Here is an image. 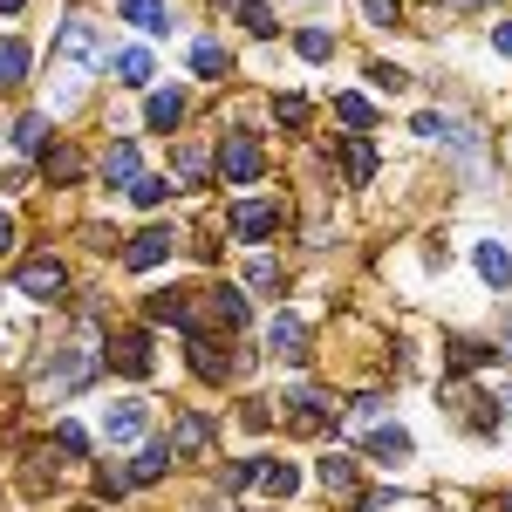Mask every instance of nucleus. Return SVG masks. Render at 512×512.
<instances>
[{
    "label": "nucleus",
    "mask_w": 512,
    "mask_h": 512,
    "mask_svg": "<svg viewBox=\"0 0 512 512\" xmlns=\"http://www.w3.org/2000/svg\"><path fill=\"white\" fill-rule=\"evenodd\" d=\"M14 144H21V151H41V144H48V123H41V117H21V123H14Z\"/></svg>",
    "instance_id": "nucleus-31"
},
{
    "label": "nucleus",
    "mask_w": 512,
    "mask_h": 512,
    "mask_svg": "<svg viewBox=\"0 0 512 512\" xmlns=\"http://www.w3.org/2000/svg\"><path fill=\"white\" fill-rule=\"evenodd\" d=\"M478 274H485V287H512V253L499 246V239L478 246Z\"/></svg>",
    "instance_id": "nucleus-15"
},
{
    "label": "nucleus",
    "mask_w": 512,
    "mask_h": 512,
    "mask_svg": "<svg viewBox=\"0 0 512 512\" xmlns=\"http://www.w3.org/2000/svg\"><path fill=\"white\" fill-rule=\"evenodd\" d=\"M506 512H512V506H506Z\"/></svg>",
    "instance_id": "nucleus-45"
},
{
    "label": "nucleus",
    "mask_w": 512,
    "mask_h": 512,
    "mask_svg": "<svg viewBox=\"0 0 512 512\" xmlns=\"http://www.w3.org/2000/svg\"><path fill=\"white\" fill-rule=\"evenodd\" d=\"M123 21L144 28V35H171V7L164 0H123Z\"/></svg>",
    "instance_id": "nucleus-12"
},
{
    "label": "nucleus",
    "mask_w": 512,
    "mask_h": 512,
    "mask_svg": "<svg viewBox=\"0 0 512 512\" xmlns=\"http://www.w3.org/2000/svg\"><path fill=\"white\" fill-rule=\"evenodd\" d=\"M171 226H151V233H137L130 239V246H123V267H130V274H151V267H164V260H171Z\"/></svg>",
    "instance_id": "nucleus-5"
},
{
    "label": "nucleus",
    "mask_w": 512,
    "mask_h": 512,
    "mask_svg": "<svg viewBox=\"0 0 512 512\" xmlns=\"http://www.w3.org/2000/svg\"><path fill=\"white\" fill-rule=\"evenodd\" d=\"M178 178H205V158L198 151H178Z\"/></svg>",
    "instance_id": "nucleus-41"
},
{
    "label": "nucleus",
    "mask_w": 512,
    "mask_h": 512,
    "mask_svg": "<svg viewBox=\"0 0 512 512\" xmlns=\"http://www.w3.org/2000/svg\"><path fill=\"white\" fill-rule=\"evenodd\" d=\"M239 21H246L253 35H274V7H260V0H246V7H239Z\"/></svg>",
    "instance_id": "nucleus-33"
},
{
    "label": "nucleus",
    "mask_w": 512,
    "mask_h": 512,
    "mask_svg": "<svg viewBox=\"0 0 512 512\" xmlns=\"http://www.w3.org/2000/svg\"><path fill=\"white\" fill-rule=\"evenodd\" d=\"M485 342H451V369H478V362H485Z\"/></svg>",
    "instance_id": "nucleus-35"
},
{
    "label": "nucleus",
    "mask_w": 512,
    "mask_h": 512,
    "mask_svg": "<svg viewBox=\"0 0 512 512\" xmlns=\"http://www.w3.org/2000/svg\"><path fill=\"white\" fill-rule=\"evenodd\" d=\"M342 164H349V185H369V178H376V144H369V137H349Z\"/></svg>",
    "instance_id": "nucleus-22"
},
{
    "label": "nucleus",
    "mask_w": 512,
    "mask_h": 512,
    "mask_svg": "<svg viewBox=\"0 0 512 512\" xmlns=\"http://www.w3.org/2000/svg\"><path fill=\"white\" fill-rule=\"evenodd\" d=\"M205 301H212V315H219V328H246V294H239V287H212Z\"/></svg>",
    "instance_id": "nucleus-19"
},
{
    "label": "nucleus",
    "mask_w": 512,
    "mask_h": 512,
    "mask_svg": "<svg viewBox=\"0 0 512 512\" xmlns=\"http://www.w3.org/2000/svg\"><path fill=\"white\" fill-rule=\"evenodd\" d=\"M41 171H48L55 185H69V178H82V151H69V144H62V151H48V158H41Z\"/></svg>",
    "instance_id": "nucleus-26"
},
{
    "label": "nucleus",
    "mask_w": 512,
    "mask_h": 512,
    "mask_svg": "<svg viewBox=\"0 0 512 512\" xmlns=\"http://www.w3.org/2000/svg\"><path fill=\"white\" fill-rule=\"evenodd\" d=\"M267 349H274L280 362H308V321H301V315H274V328H267Z\"/></svg>",
    "instance_id": "nucleus-7"
},
{
    "label": "nucleus",
    "mask_w": 512,
    "mask_h": 512,
    "mask_svg": "<svg viewBox=\"0 0 512 512\" xmlns=\"http://www.w3.org/2000/svg\"><path fill=\"white\" fill-rule=\"evenodd\" d=\"M89 376H96V355H89V349H55V355H48V362H41V383H48V390H55V396L82 390Z\"/></svg>",
    "instance_id": "nucleus-2"
},
{
    "label": "nucleus",
    "mask_w": 512,
    "mask_h": 512,
    "mask_svg": "<svg viewBox=\"0 0 512 512\" xmlns=\"http://www.w3.org/2000/svg\"><path fill=\"white\" fill-rule=\"evenodd\" d=\"M253 478H260V458H233V465H226V492L253 485Z\"/></svg>",
    "instance_id": "nucleus-36"
},
{
    "label": "nucleus",
    "mask_w": 512,
    "mask_h": 512,
    "mask_svg": "<svg viewBox=\"0 0 512 512\" xmlns=\"http://www.w3.org/2000/svg\"><path fill=\"white\" fill-rule=\"evenodd\" d=\"M103 431H110V444H130V437L144 431V403H117V410L103 417Z\"/></svg>",
    "instance_id": "nucleus-20"
},
{
    "label": "nucleus",
    "mask_w": 512,
    "mask_h": 512,
    "mask_svg": "<svg viewBox=\"0 0 512 512\" xmlns=\"http://www.w3.org/2000/svg\"><path fill=\"white\" fill-rule=\"evenodd\" d=\"M335 117H342V123H355V130H369V123H376V110H369L362 96H335Z\"/></svg>",
    "instance_id": "nucleus-28"
},
{
    "label": "nucleus",
    "mask_w": 512,
    "mask_h": 512,
    "mask_svg": "<svg viewBox=\"0 0 512 512\" xmlns=\"http://www.w3.org/2000/svg\"><path fill=\"white\" fill-rule=\"evenodd\" d=\"M246 280H253V287H280V267H274V260H253Z\"/></svg>",
    "instance_id": "nucleus-39"
},
{
    "label": "nucleus",
    "mask_w": 512,
    "mask_h": 512,
    "mask_svg": "<svg viewBox=\"0 0 512 512\" xmlns=\"http://www.w3.org/2000/svg\"><path fill=\"white\" fill-rule=\"evenodd\" d=\"M362 451H369V458H383V465H396V458L410 451V437L396 431V424H376V431L362 437Z\"/></svg>",
    "instance_id": "nucleus-18"
},
{
    "label": "nucleus",
    "mask_w": 512,
    "mask_h": 512,
    "mask_svg": "<svg viewBox=\"0 0 512 512\" xmlns=\"http://www.w3.org/2000/svg\"><path fill=\"white\" fill-rule=\"evenodd\" d=\"M315 478H321V492H335V499H342V492H355V465H349V458H321Z\"/></svg>",
    "instance_id": "nucleus-23"
},
{
    "label": "nucleus",
    "mask_w": 512,
    "mask_h": 512,
    "mask_svg": "<svg viewBox=\"0 0 512 512\" xmlns=\"http://www.w3.org/2000/svg\"><path fill=\"white\" fill-rule=\"evenodd\" d=\"M164 192H171V185H164V178H151V171L130 185V198H137V205H164Z\"/></svg>",
    "instance_id": "nucleus-34"
},
{
    "label": "nucleus",
    "mask_w": 512,
    "mask_h": 512,
    "mask_svg": "<svg viewBox=\"0 0 512 512\" xmlns=\"http://www.w3.org/2000/svg\"><path fill=\"white\" fill-rule=\"evenodd\" d=\"M110 69H117L123 89H144V82H151V55H144V48H117V55H110Z\"/></svg>",
    "instance_id": "nucleus-16"
},
{
    "label": "nucleus",
    "mask_w": 512,
    "mask_h": 512,
    "mask_svg": "<svg viewBox=\"0 0 512 512\" xmlns=\"http://www.w3.org/2000/svg\"><path fill=\"white\" fill-rule=\"evenodd\" d=\"M178 117H185V96H178V89H158V96L144 103V123H151V130H171Z\"/></svg>",
    "instance_id": "nucleus-21"
},
{
    "label": "nucleus",
    "mask_w": 512,
    "mask_h": 512,
    "mask_svg": "<svg viewBox=\"0 0 512 512\" xmlns=\"http://www.w3.org/2000/svg\"><path fill=\"white\" fill-rule=\"evenodd\" d=\"M14 287L28 294V301H62V287H69V274H62V260L55 253H35L21 274H14Z\"/></svg>",
    "instance_id": "nucleus-3"
},
{
    "label": "nucleus",
    "mask_w": 512,
    "mask_h": 512,
    "mask_svg": "<svg viewBox=\"0 0 512 512\" xmlns=\"http://www.w3.org/2000/svg\"><path fill=\"white\" fill-rule=\"evenodd\" d=\"M7 246H14V219L0 212V253H7Z\"/></svg>",
    "instance_id": "nucleus-43"
},
{
    "label": "nucleus",
    "mask_w": 512,
    "mask_h": 512,
    "mask_svg": "<svg viewBox=\"0 0 512 512\" xmlns=\"http://www.w3.org/2000/svg\"><path fill=\"white\" fill-rule=\"evenodd\" d=\"M164 465H171V437H151V444H144V458L130 465V485H158Z\"/></svg>",
    "instance_id": "nucleus-14"
},
{
    "label": "nucleus",
    "mask_w": 512,
    "mask_h": 512,
    "mask_svg": "<svg viewBox=\"0 0 512 512\" xmlns=\"http://www.w3.org/2000/svg\"><path fill=\"white\" fill-rule=\"evenodd\" d=\"M144 315L171 321V328H185V335H198V315H192V301H185V294H151V301H144Z\"/></svg>",
    "instance_id": "nucleus-11"
},
{
    "label": "nucleus",
    "mask_w": 512,
    "mask_h": 512,
    "mask_svg": "<svg viewBox=\"0 0 512 512\" xmlns=\"http://www.w3.org/2000/svg\"><path fill=\"white\" fill-rule=\"evenodd\" d=\"M226 226H233V239H246V246H253V239H274L280 233V198H246V205H233Z\"/></svg>",
    "instance_id": "nucleus-4"
},
{
    "label": "nucleus",
    "mask_w": 512,
    "mask_h": 512,
    "mask_svg": "<svg viewBox=\"0 0 512 512\" xmlns=\"http://www.w3.org/2000/svg\"><path fill=\"white\" fill-rule=\"evenodd\" d=\"M294 48H301L308 62H328V48H335V41H328V28H301V35H294Z\"/></svg>",
    "instance_id": "nucleus-29"
},
{
    "label": "nucleus",
    "mask_w": 512,
    "mask_h": 512,
    "mask_svg": "<svg viewBox=\"0 0 512 512\" xmlns=\"http://www.w3.org/2000/svg\"><path fill=\"white\" fill-rule=\"evenodd\" d=\"M55 444H62L69 458H82V451H89V437H82V424H55Z\"/></svg>",
    "instance_id": "nucleus-37"
},
{
    "label": "nucleus",
    "mask_w": 512,
    "mask_h": 512,
    "mask_svg": "<svg viewBox=\"0 0 512 512\" xmlns=\"http://www.w3.org/2000/svg\"><path fill=\"white\" fill-rule=\"evenodd\" d=\"M492 48H499V55H512V21H499V35H492Z\"/></svg>",
    "instance_id": "nucleus-42"
},
{
    "label": "nucleus",
    "mask_w": 512,
    "mask_h": 512,
    "mask_svg": "<svg viewBox=\"0 0 512 512\" xmlns=\"http://www.w3.org/2000/svg\"><path fill=\"white\" fill-rule=\"evenodd\" d=\"M96 485H103V492H110V499H117L123 485H130V472H117V465H103V472H96Z\"/></svg>",
    "instance_id": "nucleus-40"
},
{
    "label": "nucleus",
    "mask_w": 512,
    "mask_h": 512,
    "mask_svg": "<svg viewBox=\"0 0 512 512\" xmlns=\"http://www.w3.org/2000/svg\"><path fill=\"white\" fill-rule=\"evenodd\" d=\"M212 444V417L205 410H178V424H171V458H198Z\"/></svg>",
    "instance_id": "nucleus-6"
},
{
    "label": "nucleus",
    "mask_w": 512,
    "mask_h": 512,
    "mask_svg": "<svg viewBox=\"0 0 512 512\" xmlns=\"http://www.w3.org/2000/svg\"><path fill=\"white\" fill-rule=\"evenodd\" d=\"M362 14L383 21V28H403V0H362Z\"/></svg>",
    "instance_id": "nucleus-32"
},
{
    "label": "nucleus",
    "mask_w": 512,
    "mask_h": 512,
    "mask_svg": "<svg viewBox=\"0 0 512 512\" xmlns=\"http://www.w3.org/2000/svg\"><path fill=\"white\" fill-rule=\"evenodd\" d=\"M369 82H376V89H403V69H396V62H369Z\"/></svg>",
    "instance_id": "nucleus-38"
},
{
    "label": "nucleus",
    "mask_w": 512,
    "mask_h": 512,
    "mask_svg": "<svg viewBox=\"0 0 512 512\" xmlns=\"http://www.w3.org/2000/svg\"><path fill=\"white\" fill-rule=\"evenodd\" d=\"M294 403H301V410H294V424H301V431H321V424H335V396L294 390Z\"/></svg>",
    "instance_id": "nucleus-13"
},
{
    "label": "nucleus",
    "mask_w": 512,
    "mask_h": 512,
    "mask_svg": "<svg viewBox=\"0 0 512 512\" xmlns=\"http://www.w3.org/2000/svg\"><path fill=\"white\" fill-rule=\"evenodd\" d=\"M260 171H267L260 137H253V130H226V137H219V178H226V185H260Z\"/></svg>",
    "instance_id": "nucleus-1"
},
{
    "label": "nucleus",
    "mask_w": 512,
    "mask_h": 512,
    "mask_svg": "<svg viewBox=\"0 0 512 512\" xmlns=\"http://www.w3.org/2000/svg\"><path fill=\"white\" fill-rule=\"evenodd\" d=\"M103 178H110V185H137V178H144V171H137V144H110V151H103Z\"/></svg>",
    "instance_id": "nucleus-17"
},
{
    "label": "nucleus",
    "mask_w": 512,
    "mask_h": 512,
    "mask_svg": "<svg viewBox=\"0 0 512 512\" xmlns=\"http://www.w3.org/2000/svg\"><path fill=\"white\" fill-rule=\"evenodd\" d=\"M192 69H198V76H205V82H219V76H226V69H233V55H226L219 41H198V48H192Z\"/></svg>",
    "instance_id": "nucleus-24"
},
{
    "label": "nucleus",
    "mask_w": 512,
    "mask_h": 512,
    "mask_svg": "<svg viewBox=\"0 0 512 512\" xmlns=\"http://www.w3.org/2000/svg\"><path fill=\"white\" fill-rule=\"evenodd\" d=\"M260 485H267V492H274V499H287V492H294V485H301V478H294V465H260Z\"/></svg>",
    "instance_id": "nucleus-27"
},
{
    "label": "nucleus",
    "mask_w": 512,
    "mask_h": 512,
    "mask_svg": "<svg viewBox=\"0 0 512 512\" xmlns=\"http://www.w3.org/2000/svg\"><path fill=\"white\" fill-rule=\"evenodd\" d=\"M110 362H117L123 376H151V335L144 328H123L117 342H110Z\"/></svg>",
    "instance_id": "nucleus-8"
},
{
    "label": "nucleus",
    "mask_w": 512,
    "mask_h": 512,
    "mask_svg": "<svg viewBox=\"0 0 512 512\" xmlns=\"http://www.w3.org/2000/svg\"><path fill=\"white\" fill-rule=\"evenodd\" d=\"M55 55H62V62H89V55H96V21H62Z\"/></svg>",
    "instance_id": "nucleus-10"
},
{
    "label": "nucleus",
    "mask_w": 512,
    "mask_h": 512,
    "mask_svg": "<svg viewBox=\"0 0 512 512\" xmlns=\"http://www.w3.org/2000/svg\"><path fill=\"white\" fill-rule=\"evenodd\" d=\"M14 82H28V48L7 35L0 41V89H14Z\"/></svg>",
    "instance_id": "nucleus-25"
},
{
    "label": "nucleus",
    "mask_w": 512,
    "mask_h": 512,
    "mask_svg": "<svg viewBox=\"0 0 512 512\" xmlns=\"http://www.w3.org/2000/svg\"><path fill=\"white\" fill-rule=\"evenodd\" d=\"M192 376L198 383H226V376H233V355L219 349L212 335H192Z\"/></svg>",
    "instance_id": "nucleus-9"
},
{
    "label": "nucleus",
    "mask_w": 512,
    "mask_h": 512,
    "mask_svg": "<svg viewBox=\"0 0 512 512\" xmlns=\"http://www.w3.org/2000/svg\"><path fill=\"white\" fill-rule=\"evenodd\" d=\"M274 117L287 123V130H301V123H308V96H274Z\"/></svg>",
    "instance_id": "nucleus-30"
},
{
    "label": "nucleus",
    "mask_w": 512,
    "mask_h": 512,
    "mask_svg": "<svg viewBox=\"0 0 512 512\" xmlns=\"http://www.w3.org/2000/svg\"><path fill=\"white\" fill-rule=\"evenodd\" d=\"M14 7H21V0H0V14H14Z\"/></svg>",
    "instance_id": "nucleus-44"
}]
</instances>
